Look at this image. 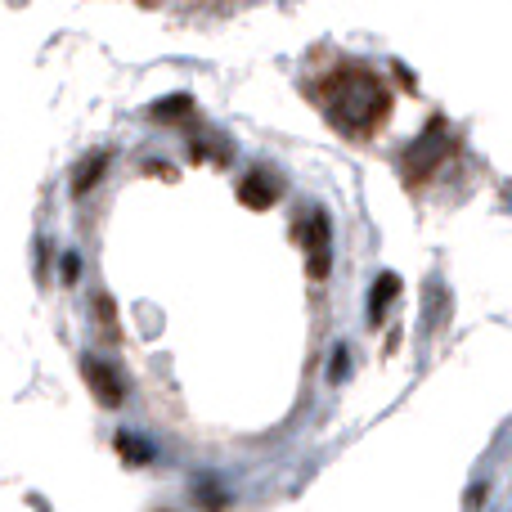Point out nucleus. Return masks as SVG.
<instances>
[{"instance_id": "1", "label": "nucleus", "mask_w": 512, "mask_h": 512, "mask_svg": "<svg viewBox=\"0 0 512 512\" xmlns=\"http://www.w3.org/2000/svg\"><path fill=\"white\" fill-rule=\"evenodd\" d=\"M319 104H324L328 122L346 135H364L373 126L387 122L391 113V90L382 86V77H373L369 68H337L315 86Z\"/></svg>"}, {"instance_id": "5", "label": "nucleus", "mask_w": 512, "mask_h": 512, "mask_svg": "<svg viewBox=\"0 0 512 512\" xmlns=\"http://www.w3.org/2000/svg\"><path fill=\"white\" fill-rule=\"evenodd\" d=\"M274 194H279V185H270V180H265V171H252V176L239 185V198L248 207H270Z\"/></svg>"}, {"instance_id": "4", "label": "nucleus", "mask_w": 512, "mask_h": 512, "mask_svg": "<svg viewBox=\"0 0 512 512\" xmlns=\"http://www.w3.org/2000/svg\"><path fill=\"white\" fill-rule=\"evenodd\" d=\"M306 248H310V279H324L328 274V216L324 212L310 216Z\"/></svg>"}, {"instance_id": "11", "label": "nucleus", "mask_w": 512, "mask_h": 512, "mask_svg": "<svg viewBox=\"0 0 512 512\" xmlns=\"http://www.w3.org/2000/svg\"><path fill=\"white\" fill-rule=\"evenodd\" d=\"M63 279H77V256H63Z\"/></svg>"}, {"instance_id": "2", "label": "nucleus", "mask_w": 512, "mask_h": 512, "mask_svg": "<svg viewBox=\"0 0 512 512\" xmlns=\"http://www.w3.org/2000/svg\"><path fill=\"white\" fill-rule=\"evenodd\" d=\"M445 153H450V122H445V117H436V122L427 126V131L418 135L414 144H409V153H405V176H414V180L432 176V171L445 162Z\"/></svg>"}, {"instance_id": "3", "label": "nucleus", "mask_w": 512, "mask_h": 512, "mask_svg": "<svg viewBox=\"0 0 512 512\" xmlns=\"http://www.w3.org/2000/svg\"><path fill=\"white\" fill-rule=\"evenodd\" d=\"M81 369H86V378L95 382L99 405H122V400H126V378L113 369V364H104V360H81Z\"/></svg>"}, {"instance_id": "6", "label": "nucleus", "mask_w": 512, "mask_h": 512, "mask_svg": "<svg viewBox=\"0 0 512 512\" xmlns=\"http://www.w3.org/2000/svg\"><path fill=\"white\" fill-rule=\"evenodd\" d=\"M396 292H400V279H396V274H382L378 292L369 297V324H382V315H387V306L396 301Z\"/></svg>"}, {"instance_id": "9", "label": "nucleus", "mask_w": 512, "mask_h": 512, "mask_svg": "<svg viewBox=\"0 0 512 512\" xmlns=\"http://www.w3.org/2000/svg\"><path fill=\"white\" fill-rule=\"evenodd\" d=\"M346 369H351V360H346V346H337V355H333V364H328V378H346Z\"/></svg>"}, {"instance_id": "8", "label": "nucleus", "mask_w": 512, "mask_h": 512, "mask_svg": "<svg viewBox=\"0 0 512 512\" xmlns=\"http://www.w3.org/2000/svg\"><path fill=\"white\" fill-rule=\"evenodd\" d=\"M104 167H108V153H104V149H99V153H90V158L81 162V171H77V185H72V189H77V194H86V189L99 180V171H104Z\"/></svg>"}, {"instance_id": "7", "label": "nucleus", "mask_w": 512, "mask_h": 512, "mask_svg": "<svg viewBox=\"0 0 512 512\" xmlns=\"http://www.w3.org/2000/svg\"><path fill=\"white\" fill-rule=\"evenodd\" d=\"M117 454H126L131 463H149V459H158V454H153V445H149V441H140V436H131V432L117 436Z\"/></svg>"}, {"instance_id": "10", "label": "nucleus", "mask_w": 512, "mask_h": 512, "mask_svg": "<svg viewBox=\"0 0 512 512\" xmlns=\"http://www.w3.org/2000/svg\"><path fill=\"white\" fill-rule=\"evenodd\" d=\"M158 117H180V113H189V99L185 95H176V104H162V108H153Z\"/></svg>"}]
</instances>
